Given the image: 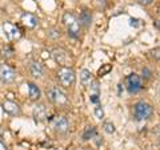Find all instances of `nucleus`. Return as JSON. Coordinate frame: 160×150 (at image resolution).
Segmentation results:
<instances>
[{
    "mask_svg": "<svg viewBox=\"0 0 160 150\" xmlns=\"http://www.w3.org/2000/svg\"><path fill=\"white\" fill-rule=\"evenodd\" d=\"M158 141H159V143H160V134H159V138H158Z\"/></svg>",
    "mask_w": 160,
    "mask_h": 150,
    "instance_id": "2f4dec72",
    "label": "nucleus"
},
{
    "mask_svg": "<svg viewBox=\"0 0 160 150\" xmlns=\"http://www.w3.org/2000/svg\"><path fill=\"white\" fill-rule=\"evenodd\" d=\"M155 0H138V3L140 6H151Z\"/></svg>",
    "mask_w": 160,
    "mask_h": 150,
    "instance_id": "393cba45",
    "label": "nucleus"
},
{
    "mask_svg": "<svg viewBox=\"0 0 160 150\" xmlns=\"http://www.w3.org/2000/svg\"><path fill=\"white\" fill-rule=\"evenodd\" d=\"M79 21L82 26H84L86 28H88L91 26V21H92V13L88 11V9H83L80 12V16H79Z\"/></svg>",
    "mask_w": 160,
    "mask_h": 150,
    "instance_id": "2eb2a0df",
    "label": "nucleus"
},
{
    "mask_svg": "<svg viewBox=\"0 0 160 150\" xmlns=\"http://www.w3.org/2000/svg\"><path fill=\"white\" fill-rule=\"evenodd\" d=\"M2 108L4 113H7L8 116H12V117H16V116H20L22 114V108L20 105L15 101H11V100H7L2 104Z\"/></svg>",
    "mask_w": 160,
    "mask_h": 150,
    "instance_id": "6e6552de",
    "label": "nucleus"
},
{
    "mask_svg": "<svg viewBox=\"0 0 160 150\" xmlns=\"http://www.w3.org/2000/svg\"><path fill=\"white\" fill-rule=\"evenodd\" d=\"M29 72H31V74H32L35 78L43 77V74H44V67H43V64L39 63V61L31 63V64H29Z\"/></svg>",
    "mask_w": 160,
    "mask_h": 150,
    "instance_id": "4468645a",
    "label": "nucleus"
},
{
    "mask_svg": "<svg viewBox=\"0 0 160 150\" xmlns=\"http://www.w3.org/2000/svg\"><path fill=\"white\" fill-rule=\"evenodd\" d=\"M93 114H95V117H96L98 120H103L104 118V109H103V106L100 104H98L96 106H95Z\"/></svg>",
    "mask_w": 160,
    "mask_h": 150,
    "instance_id": "aec40b11",
    "label": "nucleus"
},
{
    "mask_svg": "<svg viewBox=\"0 0 160 150\" xmlns=\"http://www.w3.org/2000/svg\"><path fill=\"white\" fill-rule=\"evenodd\" d=\"M153 114V108L151 104L139 101L133 105V118L136 121H146Z\"/></svg>",
    "mask_w": 160,
    "mask_h": 150,
    "instance_id": "20e7f679",
    "label": "nucleus"
},
{
    "mask_svg": "<svg viewBox=\"0 0 160 150\" xmlns=\"http://www.w3.org/2000/svg\"><path fill=\"white\" fill-rule=\"evenodd\" d=\"M52 124H53L55 132L59 133V134H66L68 132V129H69L68 120L64 116H56L52 120Z\"/></svg>",
    "mask_w": 160,
    "mask_h": 150,
    "instance_id": "1a4fd4ad",
    "label": "nucleus"
},
{
    "mask_svg": "<svg viewBox=\"0 0 160 150\" xmlns=\"http://www.w3.org/2000/svg\"><path fill=\"white\" fill-rule=\"evenodd\" d=\"M80 82H82L84 87H88V85L92 82V73H91V71H88V69H86V68L80 71Z\"/></svg>",
    "mask_w": 160,
    "mask_h": 150,
    "instance_id": "dca6fc26",
    "label": "nucleus"
},
{
    "mask_svg": "<svg viewBox=\"0 0 160 150\" xmlns=\"http://www.w3.org/2000/svg\"><path fill=\"white\" fill-rule=\"evenodd\" d=\"M51 56L53 59V61L59 64V65H62V67H66V64L68 61V53L66 49H63V48H55L52 49V52H51Z\"/></svg>",
    "mask_w": 160,
    "mask_h": 150,
    "instance_id": "9b49d317",
    "label": "nucleus"
},
{
    "mask_svg": "<svg viewBox=\"0 0 160 150\" xmlns=\"http://www.w3.org/2000/svg\"><path fill=\"white\" fill-rule=\"evenodd\" d=\"M32 117L35 120L36 124H40V122H44L48 117V113H47V106L44 104H38L36 106L33 108L32 110Z\"/></svg>",
    "mask_w": 160,
    "mask_h": 150,
    "instance_id": "9d476101",
    "label": "nucleus"
},
{
    "mask_svg": "<svg viewBox=\"0 0 160 150\" xmlns=\"http://www.w3.org/2000/svg\"><path fill=\"white\" fill-rule=\"evenodd\" d=\"M28 87V96L32 101H39L40 97H42V91L35 82H27Z\"/></svg>",
    "mask_w": 160,
    "mask_h": 150,
    "instance_id": "ddd939ff",
    "label": "nucleus"
},
{
    "mask_svg": "<svg viewBox=\"0 0 160 150\" xmlns=\"http://www.w3.org/2000/svg\"><path fill=\"white\" fill-rule=\"evenodd\" d=\"M149 54H151V57H152L153 60H160V47H156V48L151 49Z\"/></svg>",
    "mask_w": 160,
    "mask_h": 150,
    "instance_id": "5701e85b",
    "label": "nucleus"
},
{
    "mask_svg": "<svg viewBox=\"0 0 160 150\" xmlns=\"http://www.w3.org/2000/svg\"><path fill=\"white\" fill-rule=\"evenodd\" d=\"M158 13L160 15V4H159V7H158Z\"/></svg>",
    "mask_w": 160,
    "mask_h": 150,
    "instance_id": "7c9ffc66",
    "label": "nucleus"
},
{
    "mask_svg": "<svg viewBox=\"0 0 160 150\" xmlns=\"http://www.w3.org/2000/svg\"><path fill=\"white\" fill-rule=\"evenodd\" d=\"M63 24L67 28L69 37H72V39L80 37V28H82V24H80L79 19L75 16L72 12H66L63 15Z\"/></svg>",
    "mask_w": 160,
    "mask_h": 150,
    "instance_id": "f257e3e1",
    "label": "nucleus"
},
{
    "mask_svg": "<svg viewBox=\"0 0 160 150\" xmlns=\"http://www.w3.org/2000/svg\"><path fill=\"white\" fill-rule=\"evenodd\" d=\"M3 31L6 37L9 40V41H13V40H19L22 37V29H20L16 24H13L11 21H4L3 23Z\"/></svg>",
    "mask_w": 160,
    "mask_h": 150,
    "instance_id": "423d86ee",
    "label": "nucleus"
},
{
    "mask_svg": "<svg viewBox=\"0 0 160 150\" xmlns=\"http://www.w3.org/2000/svg\"><path fill=\"white\" fill-rule=\"evenodd\" d=\"M126 84H127V91L129 94H136L143 89L142 77L136 73H131L129 76H127Z\"/></svg>",
    "mask_w": 160,
    "mask_h": 150,
    "instance_id": "39448f33",
    "label": "nucleus"
},
{
    "mask_svg": "<svg viewBox=\"0 0 160 150\" xmlns=\"http://www.w3.org/2000/svg\"><path fill=\"white\" fill-rule=\"evenodd\" d=\"M111 69H112V67H111V64H104V65L102 67V68H100L99 69V72H98V74H99V76L100 77H102V76H106V74L109 72V71H111Z\"/></svg>",
    "mask_w": 160,
    "mask_h": 150,
    "instance_id": "412c9836",
    "label": "nucleus"
},
{
    "mask_svg": "<svg viewBox=\"0 0 160 150\" xmlns=\"http://www.w3.org/2000/svg\"><path fill=\"white\" fill-rule=\"evenodd\" d=\"M91 85V92H93V94H99V81L98 80H92Z\"/></svg>",
    "mask_w": 160,
    "mask_h": 150,
    "instance_id": "b1692460",
    "label": "nucleus"
},
{
    "mask_svg": "<svg viewBox=\"0 0 160 150\" xmlns=\"http://www.w3.org/2000/svg\"><path fill=\"white\" fill-rule=\"evenodd\" d=\"M0 150H7V146L4 145L2 141H0Z\"/></svg>",
    "mask_w": 160,
    "mask_h": 150,
    "instance_id": "c85d7f7f",
    "label": "nucleus"
},
{
    "mask_svg": "<svg viewBox=\"0 0 160 150\" xmlns=\"http://www.w3.org/2000/svg\"><path fill=\"white\" fill-rule=\"evenodd\" d=\"M155 27H156V29H159V31H160V19H158L156 21H155Z\"/></svg>",
    "mask_w": 160,
    "mask_h": 150,
    "instance_id": "cd10ccee",
    "label": "nucleus"
},
{
    "mask_svg": "<svg viewBox=\"0 0 160 150\" xmlns=\"http://www.w3.org/2000/svg\"><path fill=\"white\" fill-rule=\"evenodd\" d=\"M82 137H83L84 141H88V139H91V138H95V137H96V128L88 126L86 130H84Z\"/></svg>",
    "mask_w": 160,
    "mask_h": 150,
    "instance_id": "f3484780",
    "label": "nucleus"
},
{
    "mask_svg": "<svg viewBox=\"0 0 160 150\" xmlns=\"http://www.w3.org/2000/svg\"><path fill=\"white\" fill-rule=\"evenodd\" d=\"M103 130L106 132V133H108V134H113L115 132H116V128H115L113 122H111V121H104L103 122Z\"/></svg>",
    "mask_w": 160,
    "mask_h": 150,
    "instance_id": "6ab92c4d",
    "label": "nucleus"
},
{
    "mask_svg": "<svg viewBox=\"0 0 160 150\" xmlns=\"http://www.w3.org/2000/svg\"><path fill=\"white\" fill-rule=\"evenodd\" d=\"M13 53H15V51H13V48L11 45H3L2 47V56H3V59H6V60L12 59Z\"/></svg>",
    "mask_w": 160,
    "mask_h": 150,
    "instance_id": "a211bd4d",
    "label": "nucleus"
},
{
    "mask_svg": "<svg viewBox=\"0 0 160 150\" xmlns=\"http://www.w3.org/2000/svg\"><path fill=\"white\" fill-rule=\"evenodd\" d=\"M58 82L60 84V87L63 88H69L76 82V73L72 68L69 67H62L59 68V71L56 73Z\"/></svg>",
    "mask_w": 160,
    "mask_h": 150,
    "instance_id": "7ed1b4c3",
    "label": "nucleus"
},
{
    "mask_svg": "<svg viewBox=\"0 0 160 150\" xmlns=\"http://www.w3.org/2000/svg\"><path fill=\"white\" fill-rule=\"evenodd\" d=\"M143 76L146 77V78H151V72H149L147 68H144L143 69Z\"/></svg>",
    "mask_w": 160,
    "mask_h": 150,
    "instance_id": "a878e982",
    "label": "nucleus"
},
{
    "mask_svg": "<svg viewBox=\"0 0 160 150\" xmlns=\"http://www.w3.org/2000/svg\"><path fill=\"white\" fill-rule=\"evenodd\" d=\"M20 21H22V24L27 29H35L39 24V19L31 12H24L22 16H20Z\"/></svg>",
    "mask_w": 160,
    "mask_h": 150,
    "instance_id": "f8f14e48",
    "label": "nucleus"
},
{
    "mask_svg": "<svg viewBox=\"0 0 160 150\" xmlns=\"http://www.w3.org/2000/svg\"><path fill=\"white\" fill-rule=\"evenodd\" d=\"M46 94H47V98L53 105H56V106H67V105L69 104V100L67 97V94L64 93L59 87L52 85V87L47 88Z\"/></svg>",
    "mask_w": 160,
    "mask_h": 150,
    "instance_id": "f03ea898",
    "label": "nucleus"
},
{
    "mask_svg": "<svg viewBox=\"0 0 160 150\" xmlns=\"http://www.w3.org/2000/svg\"><path fill=\"white\" fill-rule=\"evenodd\" d=\"M3 133H4V130L2 129V126H0V138H2V136H3Z\"/></svg>",
    "mask_w": 160,
    "mask_h": 150,
    "instance_id": "c756f323",
    "label": "nucleus"
},
{
    "mask_svg": "<svg viewBox=\"0 0 160 150\" xmlns=\"http://www.w3.org/2000/svg\"><path fill=\"white\" fill-rule=\"evenodd\" d=\"M48 36L51 39H59L60 36H62V31H60L59 28H52L51 31L48 32Z\"/></svg>",
    "mask_w": 160,
    "mask_h": 150,
    "instance_id": "4be33fe9",
    "label": "nucleus"
},
{
    "mask_svg": "<svg viewBox=\"0 0 160 150\" xmlns=\"http://www.w3.org/2000/svg\"><path fill=\"white\" fill-rule=\"evenodd\" d=\"M15 80H16V72L7 64H0V81L3 84H11Z\"/></svg>",
    "mask_w": 160,
    "mask_h": 150,
    "instance_id": "0eeeda50",
    "label": "nucleus"
},
{
    "mask_svg": "<svg viewBox=\"0 0 160 150\" xmlns=\"http://www.w3.org/2000/svg\"><path fill=\"white\" fill-rule=\"evenodd\" d=\"M91 102H93V104L99 102V94H92L91 96Z\"/></svg>",
    "mask_w": 160,
    "mask_h": 150,
    "instance_id": "bb28decb",
    "label": "nucleus"
}]
</instances>
